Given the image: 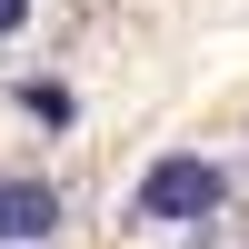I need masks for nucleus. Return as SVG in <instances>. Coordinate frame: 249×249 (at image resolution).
I'll return each instance as SVG.
<instances>
[{
    "mask_svg": "<svg viewBox=\"0 0 249 249\" xmlns=\"http://www.w3.org/2000/svg\"><path fill=\"white\" fill-rule=\"evenodd\" d=\"M60 230V190L50 179H0V249H40Z\"/></svg>",
    "mask_w": 249,
    "mask_h": 249,
    "instance_id": "2",
    "label": "nucleus"
},
{
    "mask_svg": "<svg viewBox=\"0 0 249 249\" xmlns=\"http://www.w3.org/2000/svg\"><path fill=\"white\" fill-rule=\"evenodd\" d=\"M219 199H230V170L219 160L160 150L140 170V190H130V230H199V219H219Z\"/></svg>",
    "mask_w": 249,
    "mask_h": 249,
    "instance_id": "1",
    "label": "nucleus"
},
{
    "mask_svg": "<svg viewBox=\"0 0 249 249\" xmlns=\"http://www.w3.org/2000/svg\"><path fill=\"white\" fill-rule=\"evenodd\" d=\"M20 20H30V0H0V40H20Z\"/></svg>",
    "mask_w": 249,
    "mask_h": 249,
    "instance_id": "3",
    "label": "nucleus"
}]
</instances>
